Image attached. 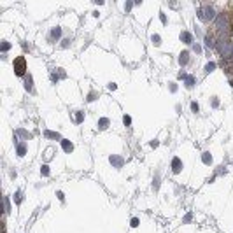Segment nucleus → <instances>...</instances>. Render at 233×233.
<instances>
[{
    "mask_svg": "<svg viewBox=\"0 0 233 233\" xmlns=\"http://www.w3.org/2000/svg\"><path fill=\"white\" fill-rule=\"evenodd\" d=\"M14 70H16L18 75H23L25 74V58H18L14 61Z\"/></svg>",
    "mask_w": 233,
    "mask_h": 233,
    "instance_id": "nucleus-1",
    "label": "nucleus"
}]
</instances>
